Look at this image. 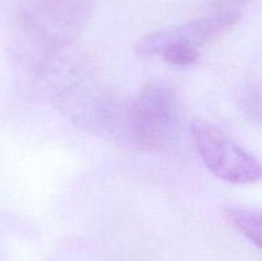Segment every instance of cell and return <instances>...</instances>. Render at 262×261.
Returning a JSON list of instances; mask_svg holds the SVG:
<instances>
[{"mask_svg": "<svg viewBox=\"0 0 262 261\" xmlns=\"http://www.w3.org/2000/svg\"><path fill=\"white\" fill-rule=\"evenodd\" d=\"M161 59L176 67H191L199 59V50L184 46H169L160 53Z\"/></svg>", "mask_w": 262, "mask_h": 261, "instance_id": "obj_6", "label": "cell"}, {"mask_svg": "<svg viewBox=\"0 0 262 261\" xmlns=\"http://www.w3.org/2000/svg\"><path fill=\"white\" fill-rule=\"evenodd\" d=\"M241 109L255 122L261 120V94L258 86L248 84L241 91Z\"/></svg>", "mask_w": 262, "mask_h": 261, "instance_id": "obj_7", "label": "cell"}, {"mask_svg": "<svg viewBox=\"0 0 262 261\" xmlns=\"http://www.w3.org/2000/svg\"><path fill=\"white\" fill-rule=\"evenodd\" d=\"M225 217L234 225L250 242L257 248L261 247V212L258 210L245 209V207H229L225 210Z\"/></svg>", "mask_w": 262, "mask_h": 261, "instance_id": "obj_5", "label": "cell"}, {"mask_svg": "<svg viewBox=\"0 0 262 261\" xmlns=\"http://www.w3.org/2000/svg\"><path fill=\"white\" fill-rule=\"evenodd\" d=\"M95 0H23L22 56L50 58L68 53L86 28Z\"/></svg>", "mask_w": 262, "mask_h": 261, "instance_id": "obj_1", "label": "cell"}, {"mask_svg": "<svg viewBox=\"0 0 262 261\" xmlns=\"http://www.w3.org/2000/svg\"><path fill=\"white\" fill-rule=\"evenodd\" d=\"M191 132L197 153L212 176L234 184L260 181L261 165L257 159L222 128L205 119H194Z\"/></svg>", "mask_w": 262, "mask_h": 261, "instance_id": "obj_3", "label": "cell"}, {"mask_svg": "<svg viewBox=\"0 0 262 261\" xmlns=\"http://www.w3.org/2000/svg\"><path fill=\"white\" fill-rule=\"evenodd\" d=\"M178 102L165 83H147L122 102L118 122V142L146 153L170 147L178 136Z\"/></svg>", "mask_w": 262, "mask_h": 261, "instance_id": "obj_2", "label": "cell"}, {"mask_svg": "<svg viewBox=\"0 0 262 261\" xmlns=\"http://www.w3.org/2000/svg\"><path fill=\"white\" fill-rule=\"evenodd\" d=\"M216 8V13L220 12H237L241 13V8L247 5L251 0H210Z\"/></svg>", "mask_w": 262, "mask_h": 261, "instance_id": "obj_8", "label": "cell"}, {"mask_svg": "<svg viewBox=\"0 0 262 261\" xmlns=\"http://www.w3.org/2000/svg\"><path fill=\"white\" fill-rule=\"evenodd\" d=\"M241 18V13L220 12L183 25L154 31L138 40L135 46V53L138 58L147 59L159 56L161 51L169 46H184L199 50L205 44L215 40L234 27Z\"/></svg>", "mask_w": 262, "mask_h": 261, "instance_id": "obj_4", "label": "cell"}]
</instances>
